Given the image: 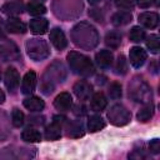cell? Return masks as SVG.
Instances as JSON below:
<instances>
[{
  "label": "cell",
  "mask_w": 160,
  "mask_h": 160,
  "mask_svg": "<svg viewBox=\"0 0 160 160\" xmlns=\"http://www.w3.org/2000/svg\"><path fill=\"white\" fill-rule=\"evenodd\" d=\"M139 21L148 29H155L159 24V15L156 12L146 11L139 15Z\"/></svg>",
  "instance_id": "cell-7"
},
{
  "label": "cell",
  "mask_w": 160,
  "mask_h": 160,
  "mask_svg": "<svg viewBox=\"0 0 160 160\" xmlns=\"http://www.w3.org/2000/svg\"><path fill=\"white\" fill-rule=\"evenodd\" d=\"M115 4L118 8H121V9H131L134 6V2L132 0H115Z\"/></svg>",
  "instance_id": "cell-31"
},
{
  "label": "cell",
  "mask_w": 160,
  "mask_h": 160,
  "mask_svg": "<svg viewBox=\"0 0 160 160\" xmlns=\"http://www.w3.org/2000/svg\"><path fill=\"white\" fill-rule=\"evenodd\" d=\"M28 11H29L30 15H35L36 16V15L45 14L46 12V8L42 4H40L39 1H32V2H30L28 5Z\"/></svg>",
  "instance_id": "cell-24"
},
{
  "label": "cell",
  "mask_w": 160,
  "mask_h": 160,
  "mask_svg": "<svg viewBox=\"0 0 160 160\" xmlns=\"http://www.w3.org/2000/svg\"><path fill=\"white\" fill-rule=\"evenodd\" d=\"M71 105H72V99H71V95L69 92H61L54 100V106L61 111L69 110L71 108Z\"/></svg>",
  "instance_id": "cell-9"
},
{
  "label": "cell",
  "mask_w": 160,
  "mask_h": 160,
  "mask_svg": "<svg viewBox=\"0 0 160 160\" xmlns=\"http://www.w3.org/2000/svg\"><path fill=\"white\" fill-rule=\"evenodd\" d=\"M108 116L109 119L111 120V122L114 125H125L129 122L130 118H131V114L129 112V110H126L122 105H114L110 111L108 112Z\"/></svg>",
  "instance_id": "cell-2"
},
{
  "label": "cell",
  "mask_w": 160,
  "mask_h": 160,
  "mask_svg": "<svg viewBox=\"0 0 160 160\" xmlns=\"http://www.w3.org/2000/svg\"><path fill=\"white\" fill-rule=\"evenodd\" d=\"M96 62L100 68H109L112 64V54L109 50H100L96 54Z\"/></svg>",
  "instance_id": "cell-16"
},
{
  "label": "cell",
  "mask_w": 160,
  "mask_h": 160,
  "mask_svg": "<svg viewBox=\"0 0 160 160\" xmlns=\"http://www.w3.org/2000/svg\"><path fill=\"white\" fill-rule=\"evenodd\" d=\"M21 139L24 141H28V142H38L41 140V134L36 129L29 128L21 132Z\"/></svg>",
  "instance_id": "cell-20"
},
{
  "label": "cell",
  "mask_w": 160,
  "mask_h": 160,
  "mask_svg": "<svg viewBox=\"0 0 160 160\" xmlns=\"http://www.w3.org/2000/svg\"><path fill=\"white\" fill-rule=\"evenodd\" d=\"M35 86H36V74L34 71H28L24 75L21 82V91L24 94H30L35 90Z\"/></svg>",
  "instance_id": "cell-8"
},
{
  "label": "cell",
  "mask_w": 160,
  "mask_h": 160,
  "mask_svg": "<svg viewBox=\"0 0 160 160\" xmlns=\"http://www.w3.org/2000/svg\"><path fill=\"white\" fill-rule=\"evenodd\" d=\"M106 105H108V100L102 92H96L92 95L90 101V108L94 111H102L106 108Z\"/></svg>",
  "instance_id": "cell-11"
},
{
  "label": "cell",
  "mask_w": 160,
  "mask_h": 160,
  "mask_svg": "<svg viewBox=\"0 0 160 160\" xmlns=\"http://www.w3.org/2000/svg\"><path fill=\"white\" fill-rule=\"evenodd\" d=\"M4 35H5V32H4V24H2L1 19H0V38H4Z\"/></svg>",
  "instance_id": "cell-34"
},
{
  "label": "cell",
  "mask_w": 160,
  "mask_h": 160,
  "mask_svg": "<svg viewBox=\"0 0 160 160\" xmlns=\"http://www.w3.org/2000/svg\"><path fill=\"white\" fill-rule=\"evenodd\" d=\"M0 49H1V48H0Z\"/></svg>",
  "instance_id": "cell-38"
},
{
  "label": "cell",
  "mask_w": 160,
  "mask_h": 160,
  "mask_svg": "<svg viewBox=\"0 0 160 160\" xmlns=\"http://www.w3.org/2000/svg\"><path fill=\"white\" fill-rule=\"evenodd\" d=\"M130 40L134 41V42H141L144 39H145V31L139 28V26H134L131 30H130V35H129Z\"/></svg>",
  "instance_id": "cell-25"
},
{
  "label": "cell",
  "mask_w": 160,
  "mask_h": 160,
  "mask_svg": "<svg viewBox=\"0 0 160 160\" xmlns=\"http://www.w3.org/2000/svg\"><path fill=\"white\" fill-rule=\"evenodd\" d=\"M105 42L108 46H110L111 49H116L120 46L121 44V35L116 31H111V32H108L106 36H105Z\"/></svg>",
  "instance_id": "cell-22"
},
{
  "label": "cell",
  "mask_w": 160,
  "mask_h": 160,
  "mask_svg": "<svg viewBox=\"0 0 160 160\" xmlns=\"http://www.w3.org/2000/svg\"><path fill=\"white\" fill-rule=\"evenodd\" d=\"M26 49H28V54L29 56H31L35 60H40L48 56L49 50H48V45L41 41V40H36L32 39L30 41H28L26 44Z\"/></svg>",
  "instance_id": "cell-3"
},
{
  "label": "cell",
  "mask_w": 160,
  "mask_h": 160,
  "mask_svg": "<svg viewBox=\"0 0 160 160\" xmlns=\"http://www.w3.org/2000/svg\"><path fill=\"white\" fill-rule=\"evenodd\" d=\"M6 30L9 32H12V34H24L26 32V25L20 21L19 19H9L8 22H6Z\"/></svg>",
  "instance_id": "cell-13"
},
{
  "label": "cell",
  "mask_w": 160,
  "mask_h": 160,
  "mask_svg": "<svg viewBox=\"0 0 160 160\" xmlns=\"http://www.w3.org/2000/svg\"><path fill=\"white\" fill-rule=\"evenodd\" d=\"M92 91V88L90 84H88L86 81L81 80V81H78L75 85H74V92L75 95L80 99V100H86Z\"/></svg>",
  "instance_id": "cell-10"
},
{
  "label": "cell",
  "mask_w": 160,
  "mask_h": 160,
  "mask_svg": "<svg viewBox=\"0 0 160 160\" xmlns=\"http://www.w3.org/2000/svg\"><path fill=\"white\" fill-rule=\"evenodd\" d=\"M5 101V95H4V92L0 90V104H2Z\"/></svg>",
  "instance_id": "cell-35"
},
{
  "label": "cell",
  "mask_w": 160,
  "mask_h": 160,
  "mask_svg": "<svg viewBox=\"0 0 160 160\" xmlns=\"http://www.w3.org/2000/svg\"><path fill=\"white\" fill-rule=\"evenodd\" d=\"M74 131H76V138L81 136V135L84 134V131H82V124H81V121H76V122H72V124L69 126V131H68V135H69V136H71Z\"/></svg>",
  "instance_id": "cell-29"
},
{
  "label": "cell",
  "mask_w": 160,
  "mask_h": 160,
  "mask_svg": "<svg viewBox=\"0 0 160 160\" xmlns=\"http://www.w3.org/2000/svg\"><path fill=\"white\" fill-rule=\"evenodd\" d=\"M146 46L150 49L152 54H156L159 50V38L158 35H150V38L146 41Z\"/></svg>",
  "instance_id": "cell-27"
},
{
  "label": "cell",
  "mask_w": 160,
  "mask_h": 160,
  "mask_svg": "<svg viewBox=\"0 0 160 160\" xmlns=\"http://www.w3.org/2000/svg\"><path fill=\"white\" fill-rule=\"evenodd\" d=\"M136 2H138V5H139L140 8L146 9V8H149V6L152 4V0H136Z\"/></svg>",
  "instance_id": "cell-33"
},
{
  "label": "cell",
  "mask_w": 160,
  "mask_h": 160,
  "mask_svg": "<svg viewBox=\"0 0 160 160\" xmlns=\"http://www.w3.org/2000/svg\"><path fill=\"white\" fill-rule=\"evenodd\" d=\"M48 26H49L48 20L41 19V18H40V19H34V20L30 21V30H31L34 34H36V35H42V34H45L46 30H48Z\"/></svg>",
  "instance_id": "cell-15"
},
{
  "label": "cell",
  "mask_w": 160,
  "mask_h": 160,
  "mask_svg": "<svg viewBox=\"0 0 160 160\" xmlns=\"http://www.w3.org/2000/svg\"><path fill=\"white\" fill-rule=\"evenodd\" d=\"M22 104H24V106H25L28 110H30V111H40V110H42L44 106H45V102H44L40 98H38V96L26 98Z\"/></svg>",
  "instance_id": "cell-14"
},
{
  "label": "cell",
  "mask_w": 160,
  "mask_h": 160,
  "mask_svg": "<svg viewBox=\"0 0 160 160\" xmlns=\"http://www.w3.org/2000/svg\"><path fill=\"white\" fill-rule=\"evenodd\" d=\"M149 148H150V150H151L154 154H158V152L160 151V141H159L158 139H154V140H151V141H150V145H149Z\"/></svg>",
  "instance_id": "cell-32"
},
{
  "label": "cell",
  "mask_w": 160,
  "mask_h": 160,
  "mask_svg": "<svg viewBox=\"0 0 160 160\" xmlns=\"http://www.w3.org/2000/svg\"><path fill=\"white\" fill-rule=\"evenodd\" d=\"M131 14L129 11H119L116 14L112 15L111 18V22L116 26H121V25H126L131 21Z\"/></svg>",
  "instance_id": "cell-18"
},
{
  "label": "cell",
  "mask_w": 160,
  "mask_h": 160,
  "mask_svg": "<svg viewBox=\"0 0 160 160\" xmlns=\"http://www.w3.org/2000/svg\"><path fill=\"white\" fill-rule=\"evenodd\" d=\"M11 121H12L14 126L20 128L24 124V114H22V111H20L19 109H14L12 112H11Z\"/></svg>",
  "instance_id": "cell-26"
},
{
  "label": "cell",
  "mask_w": 160,
  "mask_h": 160,
  "mask_svg": "<svg viewBox=\"0 0 160 160\" xmlns=\"http://www.w3.org/2000/svg\"><path fill=\"white\" fill-rule=\"evenodd\" d=\"M116 72L118 74H121V75H124V74H126V71H128V62H126V60H125V58L121 55V56H119V59H118V64H116Z\"/></svg>",
  "instance_id": "cell-30"
},
{
  "label": "cell",
  "mask_w": 160,
  "mask_h": 160,
  "mask_svg": "<svg viewBox=\"0 0 160 160\" xmlns=\"http://www.w3.org/2000/svg\"><path fill=\"white\" fill-rule=\"evenodd\" d=\"M129 56H130L131 65L134 68H140L144 65V62L146 60V51L140 46H134L130 49Z\"/></svg>",
  "instance_id": "cell-4"
},
{
  "label": "cell",
  "mask_w": 160,
  "mask_h": 160,
  "mask_svg": "<svg viewBox=\"0 0 160 160\" xmlns=\"http://www.w3.org/2000/svg\"><path fill=\"white\" fill-rule=\"evenodd\" d=\"M60 136H61L60 124L58 121H52V124H50L45 130V138L48 140H58Z\"/></svg>",
  "instance_id": "cell-17"
},
{
  "label": "cell",
  "mask_w": 160,
  "mask_h": 160,
  "mask_svg": "<svg viewBox=\"0 0 160 160\" xmlns=\"http://www.w3.org/2000/svg\"><path fill=\"white\" fill-rule=\"evenodd\" d=\"M88 1H89L90 4H98V2L100 1V0H88Z\"/></svg>",
  "instance_id": "cell-36"
},
{
  "label": "cell",
  "mask_w": 160,
  "mask_h": 160,
  "mask_svg": "<svg viewBox=\"0 0 160 160\" xmlns=\"http://www.w3.org/2000/svg\"><path fill=\"white\" fill-rule=\"evenodd\" d=\"M109 96L111 99H119L121 96V85L119 82H112L109 88Z\"/></svg>",
  "instance_id": "cell-28"
},
{
  "label": "cell",
  "mask_w": 160,
  "mask_h": 160,
  "mask_svg": "<svg viewBox=\"0 0 160 160\" xmlns=\"http://www.w3.org/2000/svg\"><path fill=\"white\" fill-rule=\"evenodd\" d=\"M22 8H24V5H22L21 0L9 1L1 6V11L4 14H8V15H16V14H20L22 11Z\"/></svg>",
  "instance_id": "cell-12"
},
{
  "label": "cell",
  "mask_w": 160,
  "mask_h": 160,
  "mask_svg": "<svg viewBox=\"0 0 160 160\" xmlns=\"http://www.w3.org/2000/svg\"><path fill=\"white\" fill-rule=\"evenodd\" d=\"M38 1H39V2H40V1H44V0H38Z\"/></svg>",
  "instance_id": "cell-37"
},
{
  "label": "cell",
  "mask_w": 160,
  "mask_h": 160,
  "mask_svg": "<svg viewBox=\"0 0 160 160\" xmlns=\"http://www.w3.org/2000/svg\"><path fill=\"white\" fill-rule=\"evenodd\" d=\"M50 41L58 50H62L68 45V40L65 38V34L58 28H55L50 31Z\"/></svg>",
  "instance_id": "cell-6"
},
{
  "label": "cell",
  "mask_w": 160,
  "mask_h": 160,
  "mask_svg": "<svg viewBox=\"0 0 160 160\" xmlns=\"http://www.w3.org/2000/svg\"><path fill=\"white\" fill-rule=\"evenodd\" d=\"M20 84V76L15 68L10 66L5 71V85L10 91H15Z\"/></svg>",
  "instance_id": "cell-5"
},
{
  "label": "cell",
  "mask_w": 160,
  "mask_h": 160,
  "mask_svg": "<svg viewBox=\"0 0 160 160\" xmlns=\"http://www.w3.org/2000/svg\"><path fill=\"white\" fill-rule=\"evenodd\" d=\"M152 115H154V106L150 104V105L142 108V109L138 112L136 116H138V120H139V121L145 122V121H149V120L152 118Z\"/></svg>",
  "instance_id": "cell-23"
},
{
  "label": "cell",
  "mask_w": 160,
  "mask_h": 160,
  "mask_svg": "<svg viewBox=\"0 0 160 160\" xmlns=\"http://www.w3.org/2000/svg\"><path fill=\"white\" fill-rule=\"evenodd\" d=\"M68 61L70 68L72 69L74 72L84 75V76H90L94 74V65L90 61L89 58L84 56L82 54L79 52H70L68 55Z\"/></svg>",
  "instance_id": "cell-1"
},
{
  "label": "cell",
  "mask_w": 160,
  "mask_h": 160,
  "mask_svg": "<svg viewBox=\"0 0 160 160\" xmlns=\"http://www.w3.org/2000/svg\"><path fill=\"white\" fill-rule=\"evenodd\" d=\"M74 30L79 32V36H78V38H75L76 40H80V41H78V42H76L78 45H80V44H81L82 39H86L85 41H91V35H96V34H95V31H94V28H91V26H88L86 29H82V26L78 25Z\"/></svg>",
  "instance_id": "cell-19"
},
{
  "label": "cell",
  "mask_w": 160,
  "mask_h": 160,
  "mask_svg": "<svg viewBox=\"0 0 160 160\" xmlns=\"http://www.w3.org/2000/svg\"><path fill=\"white\" fill-rule=\"evenodd\" d=\"M88 126H89V130L91 132H95V131H99L101 129L105 128V121L102 120L101 116L99 115H92L89 118V121H88Z\"/></svg>",
  "instance_id": "cell-21"
}]
</instances>
